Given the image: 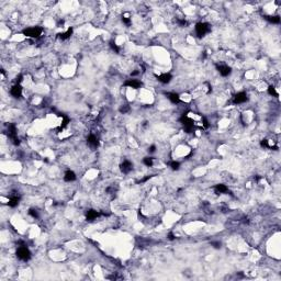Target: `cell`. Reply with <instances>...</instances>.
<instances>
[{
    "label": "cell",
    "instance_id": "obj_1",
    "mask_svg": "<svg viewBox=\"0 0 281 281\" xmlns=\"http://www.w3.org/2000/svg\"><path fill=\"white\" fill-rule=\"evenodd\" d=\"M42 27H27L24 30L22 31V34L27 37H30V39H39L41 35H42Z\"/></svg>",
    "mask_w": 281,
    "mask_h": 281
},
{
    "label": "cell",
    "instance_id": "obj_2",
    "mask_svg": "<svg viewBox=\"0 0 281 281\" xmlns=\"http://www.w3.org/2000/svg\"><path fill=\"white\" fill-rule=\"evenodd\" d=\"M179 121L182 124L184 130L186 133H192V131H193V129H194V122L192 119L189 118L187 114H184L181 118L179 119Z\"/></svg>",
    "mask_w": 281,
    "mask_h": 281
},
{
    "label": "cell",
    "instance_id": "obj_3",
    "mask_svg": "<svg viewBox=\"0 0 281 281\" xmlns=\"http://www.w3.org/2000/svg\"><path fill=\"white\" fill-rule=\"evenodd\" d=\"M15 254H17V257H18L19 259L23 260V261H29L31 259V251H29L27 245L19 246Z\"/></svg>",
    "mask_w": 281,
    "mask_h": 281
},
{
    "label": "cell",
    "instance_id": "obj_4",
    "mask_svg": "<svg viewBox=\"0 0 281 281\" xmlns=\"http://www.w3.org/2000/svg\"><path fill=\"white\" fill-rule=\"evenodd\" d=\"M211 31V25L206 22H199L196 24V33L199 37H203Z\"/></svg>",
    "mask_w": 281,
    "mask_h": 281
},
{
    "label": "cell",
    "instance_id": "obj_5",
    "mask_svg": "<svg viewBox=\"0 0 281 281\" xmlns=\"http://www.w3.org/2000/svg\"><path fill=\"white\" fill-rule=\"evenodd\" d=\"M8 136L10 137V139L12 141V143L15 146L20 145V139L17 135V127H15L14 124H9L8 125Z\"/></svg>",
    "mask_w": 281,
    "mask_h": 281
},
{
    "label": "cell",
    "instance_id": "obj_6",
    "mask_svg": "<svg viewBox=\"0 0 281 281\" xmlns=\"http://www.w3.org/2000/svg\"><path fill=\"white\" fill-rule=\"evenodd\" d=\"M20 200H21V196L19 194V192H17V191H12V192L10 193L8 206H9L10 208H15V206L19 204Z\"/></svg>",
    "mask_w": 281,
    "mask_h": 281
},
{
    "label": "cell",
    "instance_id": "obj_7",
    "mask_svg": "<svg viewBox=\"0 0 281 281\" xmlns=\"http://www.w3.org/2000/svg\"><path fill=\"white\" fill-rule=\"evenodd\" d=\"M248 100V96L245 91H241V92H237V94L233 97V103L234 104H241V103L246 102Z\"/></svg>",
    "mask_w": 281,
    "mask_h": 281
},
{
    "label": "cell",
    "instance_id": "obj_8",
    "mask_svg": "<svg viewBox=\"0 0 281 281\" xmlns=\"http://www.w3.org/2000/svg\"><path fill=\"white\" fill-rule=\"evenodd\" d=\"M216 69L220 73V75L223 76V77H227L232 73V68L228 65H225V64H216Z\"/></svg>",
    "mask_w": 281,
    "mask_h": 281
},
{
    "label": "cell",
    "instance_id": "obj_9",
    "mask_svg": "<svg viewBox=\"0 0 281 281\" xmlns=\"http://www.w3.org/2000/svg\"><path fill=\"white\" fill-rule=\"evenodd\" d=\"M87 143L88 145H89V147L92 148V149H97L98 146H99V139H98V137L94 134H90V135L88 136Z\"/></svg>",
    "mask_w": 281,
    "mask_h": 281
},
{
    "label": "cell",
    "instance_id": "obj_10",
    "mask_svg": "<svg viewBox=\"0 0 281 281\" xmlns=\"http://www.w3.org/2000/svg\"><path fill=\"white\" fill-rule=\"evenodd\" d=\"M132 169H133V164L131 163L130 160H124L123 163L120 165V170L123 174H129Z\"/></svg>",
    "mask_w": 281,
    "mask_h": 281
},
{
    "label": "cell",
    "instance_id": "obj_11",
    "mask_svg": "<svg viewBox=\"0 0 281 281\" xmlns=\"http://www.w3.org/2000/svg\"><path fill=\"white\" fill-rule=\"evenodd\" d=\"M155 76H156V78H157L158 81L161 82V84H169L172 79L171 74H169V73H165V74H161V75H155Z\"/></svg>",
    "mask_w": 281,
    "mask_h": 281
},
{
    "label": "cell",
    "instance_id": "obj_12",
    "mask_svg": "<svg viewBox=\"0 0 281 281\" xmlns=\"http://www.w3.org/2000/svg\"><path fill=\"white\" fill-rule=\"evenodd\" d=\"M142 82L139 81V80H136V79H129V80H126V81L124 82V86L125 87H130V88H133V89H139V88L142 87Z\"/></svg>",
    "mask_w": 281,
    "mask_h": 281
},
{
    "label": "cell",
    "instance_id": "obj_13",
    "mask_svg": "<svg viewBox=\"0 0 281 281\" xmlns=\"http://www.w3.org/2000/svg\"><path fill=\"white\" fill-rule=\"evenodd\" d=\"M10 94H11V96L14 98H20L22 94V87L20 85H18V84H15V85L10 89Z\"/></svg>",
    "mask_w": 281,
    "mask_h": 281
},
{
    "label": "cell",
    "instance_id": "obj_14",
    "mask_svg": "<svg viewBox=\"0 0 281 281\" xmlns=\"http://www.w3.org/2000/svg\"><path fill=\"white\" fill-rule=\"evenodd\" d=\"M99 215H100L99 212H97L96 210H94V209H90V210H88V211L86 212V220L91 222V221L96 220Z\"/></svg>",
    "mask_w": 281,
    "mask_h": 281
},
{
    "label": "cell",
    "instance_id": "obj_15",
    "mask_svg": "<svg viewBox=\"0 0 281 281\" xmlns=\"http://www.w3.org/2000/svg\"><path fill=\"white\" fill-rule=\"evenodd\" d=\"M263 18L269 23H272V24H279L280 23V17L279 15H263Z\"/></svg>",
    "mask_w": 281,
    "mask_h": 281
},
{
    "label": "cell",
    "instance_id": "obj_16",
    "mask_svg": "<svg viewBox=\"0 0 281 281\" xmlns=\"http://www.w3.org/2000/svg\"><path fill=\"white\" fill-rule=\"evenodd\" d=\"M214 191L216 194H223L228 192V188L225 184H216L214 186Z\"/></svg>",
    "mask_w": 281,
    "mask_h": 281
},
{
    "label": "cell",
    "instance_id": "obj_17",
    "mask_svg": "<svg viewBox=\"0 0 281 281\" xmlns=\"http://www.w3.org/2000/svg\"><path fill=\"white\" fill-rule=\"evenodd\" d=\"M64 180L67 182H72L76 180V174L72 170H67L64 175Z\"/></svg>",
    "mask_w": 281,
    "mask_h": 281
},
{
    "label": "cell",
    "instance_id": "obj_18",
    "mask_svg": "<svg viewBox=\"0 0 281 281\" xmlns=\"http://www.w3.org/2000/svg\"><path fill=\"white\" fill-rule=\"evenodd\" d=\"M167 98L170 100V102L171 103H179L180 102V97H179L178 94H176V92H169V94H166Z\"/></svg>",
    "mask_w": 281,
    "mask_h": 281
},
{
    "label": "cell",
    "instance_id": "obj_19",
    "mask_svg": "<svg viewBox=\"0 0 281 281\" xmlns=\"http://www.w3.org/2000/svg\"><path fill=\"white\" fill-rule=\"evenodd\" d=\"M57 114H58V117H62V118H63V122H62L61 126L58 127V131H62L68 125V123H69V118H68L67 115L63 114V113H57Z\"/></svg>",
    "mask_w": 281,
    "mask_h": 281
},
{
    "label": "cell",
    "instance_id": "obj_20",
    "mask_svg": "<svg viewBox=\"0 0 281 281\" xmlns=\"http://www.w3.org/2000/svg\"><path fill=\"white\" fill-rule=\"evenodd\" d=\"M72 34H73V27H69V29H68L66 32H64V33H58L57 34V37H58V39L63 40V41H65V40L69 39V37H72Z\"/></svg>",
    "mask_w": 281,
    "mask_h": 281
},
{
    "label": "cell",
    "instance_id": "obj_21",
    "mask_svg": "<svg viewBox=\"0 0 281 281\" xmlns=\"http://www.w3.org/2000/svg\"><path fill=\"white\" fill-rule=\"evenodd\" d=\"M109 45H110V47L112 49V51H114V53H117V54H119L120 53V47L118 46V44L113 41V40H111L109 42Z\"/></svg>",
    "mask_w": 281,
    "mask_h": 281
},
{
    "label": "cell",
    "instance_id": "obj_22",
    "mask_svg": "<svg viewBox=\"0 0 281 281\" xmlns=\"http://www.w3.org/2000/svg\"><path fill=\"white\" fill-rule=\"evenodd\" d=\"M168 166H169L172 170H179V168H180V163L176 161V160H172V161L168 163Z\"/></svg>",
    "mask_w": 281,
    "mask_h": 281
},
{
    "label": "cell",
    "instance_id": "obj_23",
    "mask_svg": "<svg viewBox=\"0 0 281 281\" xmlns=\"http://www.w3.org/2000/svg\"><path fill=\"white\" fill-rule=\"evenodd\" d=\"M268 94H270V96H272V97H276V98L279 97V94L277 92V90H276V88L273 87V86H269L268 87Z\"/></svg>",
    "mask_w": 281,
    "mask_h": 281
},
{
    "label": "cell",
    "instance_id": "obj_24",
    "mask_svg": "<svg viewBox=\"0 0 281 281\" xmlns=\"http://www.w3.org/2000/svg\"><path fill=\"white\" fill-rule=\"evenodd\" d=\"M143 164L146 165L147 167H152L153 166V164H154V158L153 157H145L144 159H143Z\"/></svg>",
    "mask_w": 281,
    "mask_h": 281
},
{
    "label": "cell",
    "instance_id": "obj_25",
    "mask_svg": "<svg viewBox=\"0 0 281 281\" xmlns=\"http://www.w3.org/2000/svg\"><path fill=\"white\" fill-rule=\"evenodd\" d=\"M29 215L30 216H32L33 219H39V211H37V209H30L29 210Z\"/></svg>",
    "mask_w": 281,
    "mask_h": 281
},
{
    "label": "cell",
    "instance_id": "obj_26",
    "mask_svg": "<svg viewBox=\"0 0 281 281\" xmlns=\"http://www.w3.org/2000/svg\"><path fill=\"white\" fill-rule=\"evenodd\" d=\"M260 146L263 148H270V145H269V141L268 139H263L261 142H260Z\"/></svg>",
    "mask_w": 281,
    "mask_h": 281
},
{
    "label": "cell",
    "instance_id": "obj_27",
    "mask_svg": "<svg viewBox=\"0 0 281 281\" xmlns=\"http://www.w3.org/2000/svg\"><path fill=\"white\" fill-rule=\"evenodd\" d=\"M130 111V106H127V104H125V106H123V107H121L120 108V112L121 113H126V112H129Z\"/></svg>",
    "mask_w": 281,
    "mask_h": 281
},
{
    "label": "cell",
    "instance_id": "obj_28",
    "mask_svg": "<svg viewBox=\"0 0 281 281\" xmlns=\"http://www.w3.org/2000/svg\"><path fill=\"white\" fill-rule=\"evenodd\" d=\"M211 246H213L214 248H216V249H220L221 247H222V244H221V242H211Z\"/></svg>",
    "mask_w": 281,
    "mask_h": 281
},
{
    "label": "cell",
    "instance_id": "obj_29",
    "mask_svg": "<svg viewBox=\"0 0 281 281\" xmlns=\"http://www.w3.org/2000/svg\"><path fill=\"white\" fill-rule=\"evenodd\" d=\"M122 21H123V23H125L127 27H130V25H131V19L130 18H126V17H122Z\"/></svg>",
    "mask_w": 281,
    "mask_h": 281
},
{
    "label": "cell",
    "instance_id": "obj_30",
    "mask_svg": "<svg viewBox=\"0 0 281 281\" xmlns=\"http://www.w3.org/2000/svg\"><path fill=\"white\" fill-rule=\"evenodd\" d=\"M177 21H178V23L181 25V27H186V25H188L187 20H184V19H178Z\"/></svg>",
    "mask_w": 281,
    "mask_h": 281
},
{
    "label": "cell",
    "instance_id": "obj_31",
    "mask_svg": "<svg viewBox=\"0 0 281 281\" xmlns=\"http://www.w3.org/2000/svg\"><path fill=\"white\" fill-rule=\"evenodd\" d=\"M22 80H23V76H22L21 74H20V75L17 76V78H15V84H18V85H20Z\"/></svg>",
    "mask_w": 281,
    "mask_h": 281
},
{
    "label": "cell",
    "instance_id": "obj_32",
    "mask_svg": "<svg viewBox=\"0 0 281 281\" xmlns=\"http://www.w3.org/2000/svg\"><path fill=\"white\" fill-rule=\"evenodd\" d=\"M202 122H203V123H202L203 124V127H204V129H208V127H209V122H208V120L204 118V117H202Z\"/></svg>",
    "mask_w": 281,
    "mask_h": 281
},
{
    "label": "cell",
    "instance_id": "obj_33",
    "mask_svg": "<svg viewBox=\"0 0 281 281\" xmlns=\"http://www.w3.org/2000/svg\"><path fill=\"white\" fill-rule=\"evenodd\" d=\"M155 152H156V146L155 145H152L148 147V153H149V154H153Z\"/></svg>",
    "mask_w": 281,
    "mask_h": 281
},
{
    "label": "cell",
    "instance_id": "obj_34",
    "mask_svg": "<svg viewBox=\"0 0 281 281\" xmlns=\"http://www.w3.org/2000/svg\"><path fill=\"white\" fill-rule=\"evenodd\" d=\"M167 237H168V239H169V241H174V239L176 238V236L174 235V233H171V232L168 233V235H167Z\"/></svg>",
    "mask_w": 281,
    "mask_h": 281
},
{
    "label": "cell",
    "instance_id": "obj_35",
    "mask_svg": "<svg viewBox=\"0 0 281 281\" xmlns=\"http://www.w3.org/2000/svg\"><path fill=\"white\" fill-rule=\"evenodd\" d=\"M152 177H153V176H147V177H145V178H143L142 180H139V184H143V182H146L147 180H149V179H151Z\"/></svg>",
    "mask_w": 281,
    "mask_h": 281
},
{
    "label": "cell",
    "instance_id": "obj_36",
    "mask_svg": "<svg viewBox=\"0 0 281 281\" xmlns=\"http://www.w3.org/2000/svg\"><path fill=\"white\" fill-rule=\"evenodd\" d=\"M139 74V70H135V72H132V73H131V76H137Z\"/></svg>",
    "mask_w": 281,
    "mask_h": 281
},
{
    "label": "cell",
    "instance_id": "obj_37",
    "mask_svg": "<svg viewBox=\"0 0 281 281\" xmlns=\"http://www.w3.org/2000/svg\"><path fill=\"white\" fill-rule=\"evenodd\" d=\"M255 179H256V181H259L260 177H259V176H257V177H256V178H255Z\"/></svg>",
    "mask_w": 281,
    "mask_h": 281
}]
</instances>
